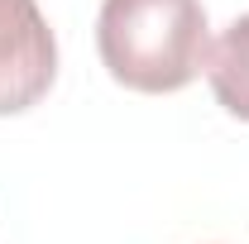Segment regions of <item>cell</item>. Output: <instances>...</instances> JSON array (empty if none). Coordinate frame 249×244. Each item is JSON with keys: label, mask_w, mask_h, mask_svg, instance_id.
<instances>
[{"label": "cell", "mask_w": 249, "mask_h": 244, "mask_svg": "<svg viewBox=\"0 0 249 244\" xmlns=\"http://www.w3.org/2000/svg\"><path fill=\"white\" fill-rule=\"evenodd\" d=\"M96 53L124 91L168 96L192 87L211 58L201 0H101Z\"/></svg>", "instance_id": "cell-1"}, {"label": "cell", "mask_w": 249, "mask_h": 244, "mask_svg": "<svg viewBox=\"0 0 249 244\" xmlns=\"http://www.w3.org/2000/svg\"><path fill=\"white\" fill-rule=\"evenodd\" d=\"M58 82V38L38 0H0V115L34 110Z\"/></svg>", "instance_id": "cell-2"}, {"label": "cell", "mask_w": 249, "mask_h": 244, "mask_svg": "<svg viewBox=\"0 0 249 244\" xmlns=\"http://www.w3.org/2000/svg\"><path fill=\"white\" fill-rule=\"evenodd\" d=\"M206 77H211V91H216L220 110L249 124V15H240L211 43Z\"/></svg>", "instance_id": "cell-3"}]
</instances>
